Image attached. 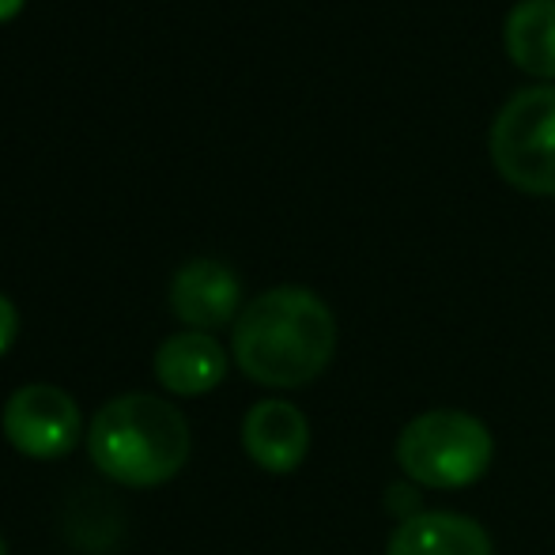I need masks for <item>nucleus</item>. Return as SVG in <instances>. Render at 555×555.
I'll return each instance as SVG.
<instances>
[{
    "label": "nucleus",
    "instance_id": "f257e3e1",
    "mask_svg": "<svg viewBox=\"0 0 555 555\" xmlns=\"http://www.w3.org/2000/svg\"><path fill=\"white\" fill-rule=\"evenodd\" d=\"M234 366L264 389H302L330 371L336 318L310 287H272L242 307L231 333Z\"/></svg>",
    "mask_w": 555,
    "mask_h": 555
},
{
    "label": "nucleus",
    "instance_id": "f03ea898",
    "mask_svg": "<svg viewBox=\"0 0 555 555\" xmlns=\"http://www.w3.org/2000/svg\"><path fill=\"white\" fill-rule=\"evenodd\" d=\"M193 450L190 420L155 393H121L88 424V457L121 488H159L185 468Z\"/></svg>",
    "mask_w": 555,
    "mask_h": 555
},
{
    "label": "nucleus",
    "instance_id": "7ed1b4c3",
    "mask_svg": "<svg viewBox=\"0 0 555 555\" xmlns=\"http://www.w3.org/2000/svg\"><path fill=\"white\" fill-rule=\"evenodd\" d=\"M393 461L404 480L424 491H461L488 476L495 439L480 416L461 409H431L401 427Z\"/></svg>",
    "mask_w": 555,
    "mask_h": 555
},
{
    "label": "nucleus",
    "instance_id": "20e7f679",
    "mask_svg": "<svg viewBox=\"0 0 555 555\" xmlns=\"http://www.w3.org/2000/svg\"><path fill=\"white\" fill-rule=\"evenodd\" d=\"M491 163L529 197H555V88H526L491 125Z\"/></svg>",
    "mask_w": 555,
    "mask_h": 555
},
{
    "label": "nucleus",
    "instance_id": "39448f33",
    "mask_svg": "<svg viewBox=\"0 0 555 555\" xmlns=\"http://www.w3.org/2000/svg\"><path fill=\"white\" fill-rule=\"evenodd\" d=\"M4 439L12 450H20L30 461H57L80 446L83 435V412L73 393L50 382H30L20 386L4 404Z\"/></svg>",
    "mask_w": 555,
    "mask_h": 555
},
{
    "label": "nucleus",
    "instance_id": "423d86ee",
    "mask_svg": "<svg viewBox=\"0 0 555 555\" xmlns=\"http://www.w3.org/2000/svg\"><path fill=\"white\" fill-rule=\"evenodd\" d=\"M170 310L193 333L223 330L242 314V284L223 261L197 257L170 280Z\"/></svg>",
    "mask_w": 555,
    "mask_h": 555
},
{
    "label": "nucleus",
    "instance_id": "0eeeda50",
    "mask_svg": "<svg viewBox=\"0 0 555 555\" xmlns=\"http://www.w3.org/2000/svg\"><path fill=\"white\" fill-rule=\"evenodd\" d=\"M242 450L257 468L272 476H287L310 453V420L299 404L264 397L242 420Z\"/></svg>",
    "mask_w": 555,
    "mask_h": 555
},
{
    "label": "nucleus",
    "instance_id": "6e6552de",
    "mask_svg": "<svg viewBox=\"0 0 555 555\" xmlns=\"http://www.w3.org/2000/svg\"><path fill=\"white\" fill-rule=\"evenodd\" d=\"M231 356L212 333H175L155 351V378L170 397H205L227 378Z\"/></svg>",
    "mask_w": 555,
    "mask_h": 555
},
{
    "label": "nucleus",
    "instance_id": "1a4fd4ad",
    "mask_svg": "<svg viewBox=\"0 0 555 555\" xmlns=\"http://www.w3.org/2000/svg\"><path fill=\"white\" fill-rule=\"evenodd\" d=\"M386 555H495L491 533L457 511H420L397 521Z\"/></svg>",
    "mask_w": 555,
    "mask_h": 555
},
{
    "label": "nucleus",
    "instance_id": "9d476101",
    "mask_svg": "<svg viewBox=\"0 0 555 555\" xmlns=\"http://www.w3.org/2000/svg\"><path fill=\"white\" fill-rule=\"evenodd\" d=\"M506 53L521 73L555 80V0H521L506 15Z\"/></svg>",
    "mask_w": 555,
    "mask_h": 555
},
{
    "label": "nucleus",
    "instance_id": "9b49d317",
    "mask_svg": "<svg viewBox=\"0 0 555 555\" xmlns=\"http://www.w3.org/2000/svg\"><path fill=\"white\" fill-rule=\"evenodd\" d=\"M15 333H20V310H15V302L8 295H0V359L15 344Z\"/></svg>",
    "mask_w": 555,
    "mask_h": 555
},
{
    "label": "nucleus",
    "instance_id": "f8f14e48",
    "mask_svg": "<svg viewBox=\"0 0 555 555\" xmlns=\"http://www.w3.org/2000/svg\"><path fill=\"white\" fill-rule=\"evenodd\" d=\"M20 8H23V0H0V23L12 20V15L20 12Z\"/></svg>",
    "mask_w": 555,
    "mask_h": 555
},
{
    "label": "nucleus",
    "instance_id": "ddd939ff",
    "mask_svg": "<svg viewBox=\"0 0 555 555\" xmlns=\"http://www.w3.org/2000/svg\"><path fill=\"white\" fill-rule=\"evenodd\" d=\"M0 555H8V544H4V537H0Z\"/></svg>",
    "mask_w": 555,
    "mask_h": 555
}]
</instances>
